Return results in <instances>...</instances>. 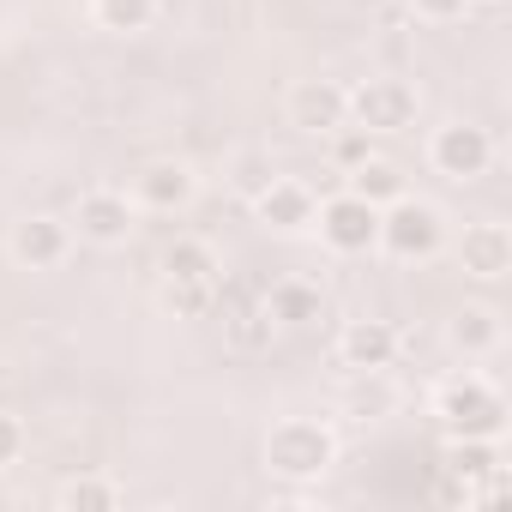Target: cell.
I'll return each mask as SVG.
<instances>
[{
	"label": "cell",
	"mask_w": 512,
	"mask_h": 512,
	"mask_svg": "<svg viewBox=\"0 0 512 512\" xmlns=\"http://www.w3.org/2000/svg\"><path fill=\"white\" fill-rule=\"evenodd\" d=\"M434 416L446 440H500L506 434V398L482 374H452L434 392Z\"/></svg>",
	"instance_id": "6da1fadb"
},
{
	"label": "cell",
	"mask_w": 512,
	"mask_h": 512,
	"mask_svg": "<svg viewBox=\"0 0 512 512\" xmlns=\"http://www.w3.org/2000/svg\"><path fill=\"white\" fill-rule=\"evenodd\" d=\"M338 464V434L314 416H284L266 434V470L284 482H320Z\"/></svg>",
	"instance_id": "7a4b0ae2"
},
{
	"label": "cell",
	"mask_w": 512,
	"mask_h": 512,
	"mask_svg": "<svg viewBox=\"0 0 512 512\" xmlns=\"http://www.w3.org/2000/svg\"><path fill=\"white\" fill-rule=\"evenodd\" d=\"M374 247L386 253V260H398V266H416V260H434V253L446 247V217L428 205V199H392V205H380V235H374Z\"/></svg>",
	"instance_id": "3957f363"
},
{
	"label": "cell",
	"mask_w": 512,
	"mask_h": 512,
	"mask_svg": "<svg viewBox=\"0 0 512 512\" xmlns=\"http://www.w3.org/2000/svg\"><path fill=\"white\" fill-rule=\"evenodd\" d=\"M416 121V91L404 79H362L350 91V127L386 139V133H404Z\"/></svg>",
	"instance_id": "277c9868"
},
{
	"label": "cell",
	"mask_w": 512,
	"mask_h": 512,
	"mask_svg": "<svg viewBox=\"0 0 512 512\" xmlns=\"http://www.w3.org/2000/svg\"><path fill=\"white\" fill-rule=\"evenodd\" d=\"M314 229L332 253H374V235H380V205L356 199L350 187H338L320 211H314Z\"/></svg>",
	"instance_id": "5b68a950"
},
{
	"label": "cell",
	"mask_w": 512,
	"mask_h": 512,
	"mask_svg": "<svg viewBox=\"0 0 512 512\" xmlns=\"http://www.w3.org/2000/svg\"><path fill=\"white\" fill-rule=\"evenodd\" d=\"M428 163H434V175H446V181H482L488 163H494V139H488V127L446 121V127L428 139Z\"/></svg>",
	"instance_id": "8992f818"
},
{
	"label": "cell",
	"mask_w": 512,
	"mask_h": 512,
	"mask_svg": "<svg viewBox=\"0 0 512 512\" xmlns=\"http://www.w3.org/2000/svg\"><path fill=\"white\" fill-rule=\"evenodd\" d=\"M73 223H79V235L91 247H127L133 241V223H139V205L127 193H115V187H91V193H79Z\"/></svg>",
	"instance_id": "52a82bcc"
},
{
	"label": "cell",
	"mask_w": 512,
	"mask_h": 512,
	"mask_svg": "<svg viewBox=\"0 0 512 512\" xmlns=\"http://www.w3.org/2000/svg\"><path fill=\"white\" fill-rule=\"evenodd\" d=\"M67 247H73V223L37 211V217H19L13 235H7V253L25 266V272H55L67 260Z\"/></svg>",
	"instance_id": "ba28073f"
},
{
	"label": "cell",
	"mask_w": 512,
	"mask_h": 512,
	"mask_svg": "<svg viewBox=\"0 0 512 512\" xmlns=\"http://www.w3.org/2000/svg\"><path fill=\"white\" fill-rule=\"evenodd\" d=\"M398 350H404V338H398V326H386V320H350V326L338 332V362H344L350 374H386V368L398 362Z\"/></svg>",
	"instance_id": "9c48e42d"
},
{
	"label": "cell",
	"mask_w": 512,
	"mask_h": 512,
	"mask_svg": "<svg viewBox=\"0 0 512 512\" xmlns=\"http://www.w3.org/2000/svg\"><path fill=\"white\" fill-rule=\"evenodd\" d=\"M350 121V91L344 85H332V79H302L296 91H290V127H302V133H338Z\"/></svg>",
	"instance_id": "30bf717a"
},
{
	"label": "cell",
	"mask_w": 512,
	"mask_h": 512,
	"mask_svg": "<svg viewBox=\"0 0 512 512\" xmlns=\"http://www.w3.org/2000/svg\"><path fill=\"white\" fill-rule=\"evenodd\" d=\"M193 187L199 181H193V169L181 157H157V163H145L133 175V205H145V211H187Z\"/></svg>",
	"instance_id": "8fae6325"
},
{
	"label": "cell",
	"mask_w": 512,
	"mask_h": 512,
	"mask_svg": "<svg viewBox=\"0 0 512 512\" xmlns=\"http://www.w3.org/2000/svg\"><path fill=\"white\" fill-rule=\"evenodd\" d=\"M247 205H253V217H260L266 229H278V235H302V229H314V211H320L314 193H308L302 181H284V175H278L260 199H247Z\"/></svg>",
	"instance_id": "7c38bea8"
},
{
	"label": "cell",
	"mask_w": 512,
	"mask_h": 512,
	"mask_svg": "<svg viewBox=\"0 0 512 512\" xmlns=\"http://www.w3.org/2000/svg\"><path fill=\"white\" fill-rule=\"evenodd\" d=\"M458 260H464L470 278L494 284L500 272H512V229L506 223H470L464 241H458Z\"/></svg>",
	"instance_id": "4fadbf2b"
},
{
	"label": "cell",
	"mask_w": 512,
	"mask_h": 512,
	"mask_svg": "<svg viewBox=\"0 0 512 512\" xmlns=\"http://www.w3.org/2000/svg\"><path fill=\"white\" fill-rule=\"evenodd\" d=\"M223 266H217V247L199 241V235H175L163 247V284H217Z\"/></svg>",
	"instance_id": "5bb4252c"
},
{
	"label": "cell",
	"mask_w": 512,
	"mask_h": 512,
	"mask_svg": "<svg viewBox=\"0 0 512 512\" xmlns=\"http://www.w3.org/2000/svg\"><path fill=\"white\" fill-rule=\"evenodd\" d=\"M320 314H326V296H320V284L278 278V284H272V296H266V320H272V326H290V332H302V326H314Z\"/></svg>",
	"instance_id": "9a60e30c"
},
{
	"label": "cell",
	"mask_w": 512,
	"mask_h": 512,
	"mask_svg": "<svg viewBox=\"0 0 512 512\" xmlns=\"http://www.w3.org/2000/svg\"><path fill=\"white\" fill-rule=\"evenodd\" d=\"M344 187H350L356 199H368V205H392V199H404V175H398V163H386V157L356 163V169L344 175Z\"/></svg>",
	"instance_id": "2e32d148"
},
{
	"label": "cell",
	"mask_w": 512,
	"mask_h": 512,
	"mask_svg": "<svg viewBox=\"0 0 512 512\" xmlns=\"http://www.w3.org/2000/svg\"><path fill=\"white\" fill-rule=\"evenodd\" d=\"M446 338L458 356H488V350H500V320L488 308H464V314H452Z\"/></svg>",
	"instance_id": "e0dca14e"
},
{
	"label": "cell",
	"mask_w": 512,
	"mask_h": 512,
	"mask_svg": "<svg viewBox=\"0 0 512 512\" xmlns=\"http://www.w3.org/2000/svg\"><path fill=\"white\" fill-rule=\"evenodd\" d=\"M55 500H61V512H115V506H121V488H115L109 476H91V470H85V476L61 482Z\"/></svg>",
	"instance_id": "ac0fdd59"
},
{
	"label": "cell",
	"mask_w": 512,
	"mask_h": 512,
	"mask_svg": "<svg viewBox=\"0 0 512 512\" xmlns=\"http://www.w3.org/2000/svg\"><path fill=\"white\" fill-rule=\"evenodd\" d=\"M91 19H97V31L133 37V31H151L157 0H91Z\"/></svg>",
	"instance_id": "d6986e66"
},
{
	"label": "cell",
	"mask_w": 512,
	"mask_h": 512,
	"mask_svg": "<svg viewBox=\"0 0 512 512\" xmlns=\"http://www.w3.org/2000/svg\"><path fill=\"white\" fill-rule=\"evenodd\" d=\"M272 181H278V169H272L266 151H235V157H229V187H235L241 199H260Z\"/></svg>",
	"instance_id": "ffe728a7"
},
{
	"label": "cell",
	"mask_w": 512,
	"mask_h": 512,
	"mask_svg": "<svg viewBox=\"0 0 512 512\" xmlns=\"http://www.w3.org/2000/svg\"><path fill=\"white\" fill-rule=\"evenodd\" d=\"M326 139H332V163H338L344 175H350L356 163H368V157H374V133H362V127H350V121H344L338 133H326Z\"/></svg>",
	"instance_id": "44dd1931"
},
{
	"label": "cell",
	"mask_w": 512,
	"mask_h": 512,
	"mask_svg": "<svg viewBox=\"0 0 512 512\" xmlns=\"http://www.w3.org/2000/svg\"><path fill=\"white\" fill-rule=\"evenodd\" d=\"M163 308H175V314L199 320V314H211V308H217V284H163Z\"/></svg>",
	"instance_id": "7402d4cb"
},
{
	"label": "cell",
	"mask_w": 512,
	"mask_h": 512,
	"mask_svg": "<svg viewBox=\"0 0 512 512\" xmlns=\"http://www.w3.org/2000/svg\"><path fill=\"white\" fill-rule=\"evenodd\" d=\"M386 410H392L386 374H356V386H350V416H386Z\"/></svg>",
	"instance_id": "603a6c76"
},
{
	"label": "cell",
	"mask_w": 512,
	"mask_h": 512,
	"mask_svg": "<svg viewBox=\"0 0 512 512\" xmlns=\"http://www.w3.org/2000/svg\"><path fill=\"white\" fill-rule=\"evenodd\" d=\"M25 458V422L13 410H0V470H13Z\"/></svg>",
	"instance_id": "cb8c5ba5"
},
{
	"label": "cell",
	"mask_w": 512,
	"mask_h": 512,
	"mask_svg": "<svg viewBox=\"0 0 512 512\" xmlns=\"http://www.w3.org/2000/svg\"><path fill=\"white\" fill-rule=\"evenodd\" d=\"M464 7L470 0H410V13L428 19V25H452V19H464Z\"/></svg>",
	"instance_id": "d4e9b609"
},
{
	"label": "cell",
	"mask_w": 512,
	"mask_h": 512,
	"mask_svg": "<svg viewBox=\"0 0 512 512\" xmlns=\"http://www.w3.org/2000/svg\"><path fill=\"white\" fill-rule=\"evenodd\" d=\"M368 7H380V0H368Z\"/></svg>",
	"instance_id": "484cf974"
}]
</instances>
